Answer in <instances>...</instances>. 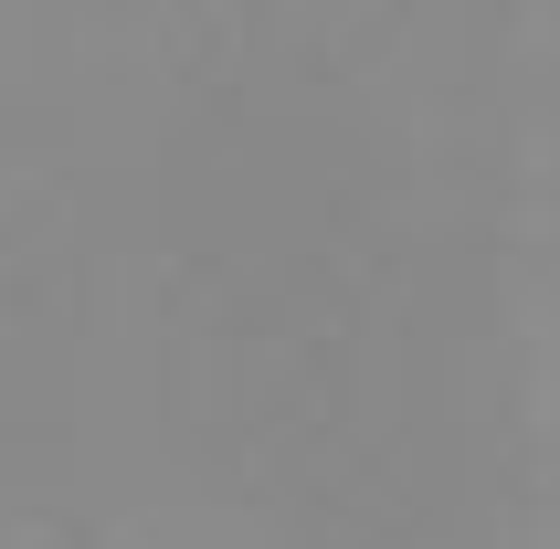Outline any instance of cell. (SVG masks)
Here are the masks:
<instances>
[]
</instances>
